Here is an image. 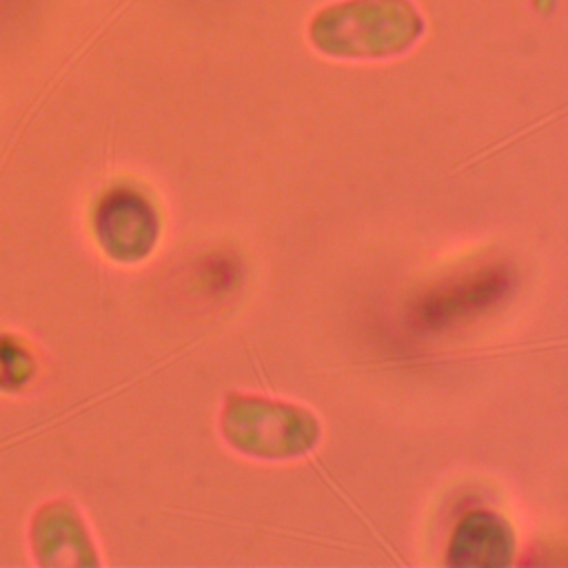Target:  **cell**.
I'll use <instances>...</instances> for the list:
<instances>
[{
	"instance_id": "3957f363",
	"label": "cell",
	"mask_w": 568,
	"mask_h": 568,
	"mask_svg": "<svg viewBox=\"0 0 568 568\" xmlns=\"http://www.w3.org/2000/svg\"><path fill=\"white\" fill-rule=\"evenodd\" d=\"M104 213V237H109V251L120 260L135 262L153 251L160 235V220L140 193H118Z\"/></svg>"
},
{
	"instance_id": "277c9868",
	"label": "cell",
	"mask_w": 568,
	"mask_h": 568,
	"mask_svg": "<svg viewBox=\"0 0 568 568\" xmlns=\"http://www.w3.org/2000/svg\"><path fill=\"white\" fill-rule=\"evenodd\" d=\"M515 548L508 524L495 513H470L450 541V564L499 566L510 561Z\"/></svg>"
},
{
	"instance_id": "6da1fadb",
	"label": "cell",
	"mask_w": 568,
	"mask_h": 568,
	"mask_svg": "<svg viewBox=\"0 0 568 568\" xmlns=\"http://www.w3.org/2000/svg\"><path fill=\"white\" fill-rule=\"evenodd\" d=\"M308 33L326 55L371 60L406 51L422 20L408 0H346L320 11Z\"/></svg>"
},
{
	"instance_id": "7a4b0ae2",
	"label": "cell",
	"mask_w": 568,
	"mask_h": 568,
	"mask_svg": "<svg viewBox=\"0 0 568 568\" xmlns=\"http://www.w3.org/2000/svg\"><path fill=\"white\" fill-rule=\"evenodd\" d=\"M220 433L231 448L246 457L288 462L315 448L320 422L304 406L233 393L222 406Z\"/></svg>"
}]
</instances>
